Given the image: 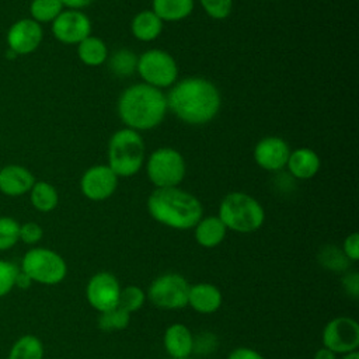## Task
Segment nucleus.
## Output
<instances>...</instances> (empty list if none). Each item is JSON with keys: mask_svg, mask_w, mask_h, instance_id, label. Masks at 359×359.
Segmentation results:
<instances>
[{"mask_svg": "<svg viewBox=\"0 0 359 359\" xmlns=\"http://www.w3.org/2000/svg\"><path fill=\"white\" fill-rule=\"evenodd\" d=\"M165 97L168 109L188 125L209 123L216 118L222 105L216 84L198 76L177 80Z\"/></svg>", "mask_w": 359, "mask_h": 359, "instance_id": "nucleus-1", "label": "nucleus"}, {"mask_svg": "<svg viewBox=\"0 0 359 359\" xmlns=\"http://www.w3.org/2000/svg\"><path fill=\"white\" fill-rule=\"evenodd\" d=\"M168 111L163 90L146 83H136L125 88L118 100V115L125 128L136 132L158 126Z\"/></svg>", "mask_w": 359, "mask_h": 359, "instance_id": "nucleus-2", "label": "nucleus"}, {"mask_svg": "<svg viewBox=\"0 0 359 359\" xmlns=\"http://www.w3.org/2000/svg\"><path fill=\"white\" fill-rule=\"evenodd\" d=\"M150 216L171 229L189 230L203 217L201 201L178 187L156 188L147 198Z\"/></svg>", "mask_w": 359, "mask_h": 359, "instance_id": "nucleus-3", "label": "nucleus"}, {"mask_svg": "<svg viewBox=\"0 0 359 359\" xmlns=\"http://www.w3.org/2000/svg\"><path fill=\"white\" fill-rule=\"evenodd\" d=\"M108 167L118 175L129 178L136 175L146 160V144L140 135L129 128L116 130L108 142Z\"/></svg>", "mask_w": 359, "mask_h": 359, "instance_id": "nucleus-4", "label": "nucleus"}, {"mask_svg": "<svg viewBox=\"0 0 359 359\" xmlns=\"http://www.w3.org/2000/svg\"><path fill=\"white\" fill-rule=\"evenodd\" d=\"M217 217L227 230L237 233H254L265 220L262 205L251 195L240 191L224 195L219 205Z\"/></svg>", "mask_w": 359, "mask_h": 359, "instance_id": "nucleus-5", "label": "nucleus"}, {"mask_svg": "<svg viewBox=\"0 0 359 359\" xmlns=\"http://www.w3.org/2000/svg\"><path fill=\"white\" fill-rule=\"evenodd\" d=\"M21 272L28 279L41 285H57L67 273V265L56 251L35 247L25 252L21 261Z\"/></svg>", "mask_w": 359, "mask_h": 359, "instance_id": "nucleus-6", "label": "nucleus"}, {"mask_svg": "<svg viewBox=\"0 0 359 359\" xmlns=\"http://www.w3.org/2000/svg\"><path fill=\"white\" fill-rule=\"evenodd\" d=\"M187 172L182 154L172 147H160L150 153L146 161V174L156 188L178 187Z\"/></svg>", "mask_w": 359, "mask_h": 359, "instance_id": "nucleus-7", "label": "nucleus"}, {"mask_svg": "<svg viewBox=\"0 0 359 359\" xmlns=\"http://www.w3.org/2000/svg\"><path fill=\"white\" fill-rule=\"evenodd\" d=\"M136 72L143 83L156 88H168L178 80L175 59L163 49H149L137 57Z\"/></svg>", "mask_w": 359, "mask_h": 359, "instance_id": "nucleus-8", "label": "nucleus"}, {"mask_svg": "<svg viewBox=\"0 0 359 359\" xmlns=\"http://www.w3.org/2000/svg\"><path fill=\"white\" fill-rule=\"evenodd\" d=\"M189 282L180 273L157 276L147 289L149 300L160 309L178 310L188 304Z\"/></svg>", "mask_w": 359, "mask_h": 359, "instance_id": "nucleus-9", "label": "nucleus"}, {"mask_svg": "<svg viewBox=\"0 0 359 359\" xmlns=\"http://www.w3.org/2000/svg\"><path fill=\"white\" fill-rule=\"evenodd\" d=\"M323 345L334 353H349L359 346V324L356 320L339 316L328 321L323 330Z\"/></svg>", "mask_w": 359, "mask_h": 359, "instance_id": "nucleus-10", "label": "nucleus"}, {"mask_svg": "<svg viewBox=\"0 0 359 359\" xmlns=\"http://www.w3.org/2000/svg\"><path fill=\"white\" fill-rule=\"evenodd\" d=\"M50 24L55 39L65 45H79L91 35V21L81 10H63Z\"/></svg>", "mask_w": 359, "mask_h": 359, "instance_id": "nucleus-11", "label": "nucleus"}, {"mask_svg": "<svg viewBox=\"0 0 359 359\" xmlns=\"http://www.w3.org/2000/svg\"><path fill=\"white\" fill-rule=\"evenodd\" d=\"M119 177L107 165L98 164L87 168L80 178L81 194L94 202H101L114 195Z\"/></svg>", "mask_w": 359, "mask_h": 359, "instance_id": "nucleus-12", "label": "nucleus"}, {"mask_svg": "<svg viewBox=\"0 0 359 359\" xmlns=\"http://www.w3.org/2000/svg\"><path fill=\"white\" fill-rule=\"evenodd\" d=\"M43 39V29L39 22L32 18H20L13 22L6 34L8 50L15 56L29 55L35 52Z\"/></svg>", "mask_w": 359, "mask_h": 359, "instance_id": "nucleus-13", "label": "nucleus"}, {"mask_svg": "<svg viewBox=\"0 0 359 359\" xmlns=\"http://www.w3.org/2000/svg\"><path fill=\"white\" fill-rule=\"evenodd\" d=\"M121 294V285L118 279L109 272H98L90 278L86 287L87 302L100 313L111 310L118 306Z\"/></svg>", "mask_w": 359, "mask_h": 359, "instance_id": "nucleus-14", "label": "nucleus"}, {"mask_svg": "<svg viewBox=\"0 0 359 359\" xmlns=\"http://www.w3.org/2000/svg\"><path fill=\"white\" fill-rule=\"evenodd\" d=\"M290 147L286 140L279 136L262 137L254 147L252 156L258 167L265 171L278 172L286 167Z\"/></svg>", "mask_w": 359, "mask_h": 359, "instance_id": "nucleus-15", "label": "nucleus"}, {"mask_svg": "<svg viewBox=\"0 0 359 359\" xmlns=\"http://www.w3.org/2000/svg\"><path fill=\"white\" fill-rule=\"evenodd\" d=\"M34 184V174L24 165L7 164L0 168V192L7 196L25 195Z\"/></svg>", "mask_w": 359, "mask_h": 359, "instance_id": "nucleus-16", "label": "nucleus"}, {"mask_svg": "<svg viewBox=\"0 0 359 359\" xmlns=\"http://www.w3.org/2000/svg\"><path fill=\"white\" fill-rule=\"evenodd\" d=\"M163 344L165 352L170 355V358L174 359L189 358L195 349V338L191 330L181 323H175L167 327L163 337Z\"/></svg>", "mask_w": 359, "mask_h": 359, "instance_id": "nucleus-17", "label": "nucleus"}, {"mask_svg": "<svg viewBox=\"0 0 359 359\" xmlns=\"http://www.w3.org/2000/svg\"><path fill=\"white\" fill-rule=\"evenodd\" d=\"M223 296L217 286L212 283H195L189 286L188 304L201 314H212L222 306Z\"/></svg>", "mask_w": 359, "mask_h": 359, "instance_id": "nucleus-18", "label": "nucleus"}, {"mask_svg": "<svg viewBox=\"0 0 359 359\" xmlns=\"http://www.w3.org/2000/svg\"><path fill=\"white\" fill-rule=\"evenodd\" d=\"M321 165L318 154L310 147H297L290 150L286 168L292 178L310 180L313 178Z\"/></svg>", "mask_w": 359, "mask_h": 359, "instance_id": "nucleus-19", "label": "nucleus"}, {"mask_svg": "<svg viewBox=\"0 0 359 359\" xmlns=\"http://www.w3.org/2000/svg\"><path fill=\"white\" fill-rule=\"evenodd\" d=\"M227 229L217 216L202 217L194 227L196 243L205 248L217 247L226 237Z\"/></svg>", "mask_w": 359, "mask_h": 359, "instance_id": "nucleus-20", "label": "nucleus"}, {"mask_svg": "<svg viewBox=\"0 0 359 359\" xmlns=\"http://www.w3.org/2000/svg\"><path fill=\"white\" fill-rule=\"evenodd\" d=\"M163 25L164 22L151 10H143L132 18L130 31L137 41L151 42L160 36Z\"/></svg>", "mask_w": 359, "mask_h": 359, "instance_id": "nucleus-21", "label": "nucleus"}, {"mask_svg": "<svg viewBox=\"0 0 359 359\" xmlns=\"http://www.w3.org/2000/svg\"><path fill=\"white\" fill-rule=\"evenodd\" d=\"M194 0H151V11L163 22L185 20L194 10Z\"/></svg>", "mask_w": 359, "mask_h": 359, "instance_id": "nucleus-22", "label": "nucleus"}, {"mask_svg": "<svg viewBox=\"0 0 359 359\" xmlns=\"http://www.w3.org/2000/svg\"><path fill=\"white\" fill-rule=\"evenodd\" d=\"M77 56L86 66L97 67L107 62L108 48L101 38L90 35L77 45Z\"/></svg>", "mask_w": 359, "mask_h": 359, "instance_id": "nucleus-23", "label": "nucleus"}, {"mask_svg": "<svg viewBox=\"0 0 359 359\" xmlns=\"http://www.w3.org/2000/svg\"><path fill=\"white\" fill-rule=\"evenodd\" d=\"M28 194L31 205L42 213L52 212L59 203V194L48 181H35Z\"/></svg>", "mask_w": 359, "mask_h": 359, "instance_id": "nucleus-24", "label": "nucleus"}, {"mask_svg": "<svg viewBox=\"0 0 359 359\" xmlns=\"http://www.w3.org/2000/svg\"><path fill=\"white\" fill-rule=\"evenodd\" d=\"M8 359H43V345L35 335H22L11 346Z\"/></svg>", "mask_w": 359, "mask_h": 359, "instance_id": "nucleus-25", "label": "nucleus"}, {"mask_svg": "<svg viewBox=\"0 0 359 359\" xmlns=\"http://www.w3.org/2000/svg\"><path fill=\"white\" fill-rule=\"evenodd\" d=\"M63 8L62 0H31L29 18L39 24L52 22Z\"/></svg>", "mask_w": 359, "mask_h": 359, "instance_id": "nucleus-26", "label": "nucleus"}, {"mask_svg": "<svg viewBox=\"0 0 359 359\" xmlns=\"http://www.w3.org/2000/svg\"><path fill=\"white\" fill-rule=\"evenodd\" d=\"M107 60L111 72L118 77L132 76L137 65V56L130 49H118Z\"/></svg>", "mask_w": 359, "mask_h": 359, "instance_id": "nucleus-27", "label": "nucleus"}, {"mask_svg": "<svg viewBox=\"0 0 359 359\" xmlns=\"http://www.w3.org/2000/svg\"><path fill=\"white\" fill-rule=\"evenodd\" d=\"M130 313L123 310L121 306H116L111 310L100 313L98 327L104 331H121L129 325Z\"/></svg>", "mask_w": 359, "mask_h": 359, "instance_id": "nucleus-28", "label": "nucleus"}, {"mask_svg": "<svg viewBox=\"0 0 359 359\" xmlns=\"http://www.w3.org/2000/svg\"><path fill=\"white\" fill-rule=\"evenodd\" d=\"M318 262L332 272L346 271L351 265V261L345 257L342 250L337 248L335 245L323 247V250L318 254Z\"/></svg>", "mask_w": 359, "mask_h": 359, "instance_id": "nucleus-29", "label": "nucleus"}, {"mask_svg": "<svg viewBox=\"0 0 359 359\" xmlns=\"http://www.w3.org/2000/svg\"><path fill=\"white\" fill-rule=\"evenodd\" d=\"M144 300H146L144 290L139 286L129 285L121 289L118 306H121L128 313H133V311H137L144 304Z\"/></svg>", "mask_w": 359, "mask_h": 359, "instance_id": "nucleus-30", "label": "nucleus"}, {"mask_svg": "<svg viewBox=\"0 0 359 359\" xmlns=\"http://www.w3.org/2000/svg\"><path fill=\"white\" fill-rule=\"evenodd\" d=\"M20 223L10 216L0 217V251L10 250L20 240Z\"/></svg>", "mask_w": 359, "mask_h": 359, "instance_id": "nucleus-31", "label": "nucleus"}, {"mask_svg": "<svg viewBox=\"0 0 359 359\" xmlns=\"http://www.w3.org/2000/svg\"><path fill=\"white\" fill-rule=\"evenodd\" d=\"M18 273L20 271L13 262L0 259V297L10 293L17 285Z\"/></svg>", "mask_w": 359, "mask_h": 359, "instance_id": "nucleus-32", "label": "nucleus"}, {"mask_svg": "<svg viewBox=\"0 0 359 359\" xmlns=\"http://www.w3.org/2000/svg\"><path fill=\"white\" fill-rule=\"evenodd\" d=\"M199 3L213 20H224L233 10V0H199Z\"/></svg>", "mask_w": 359, "mask_h": 359, "instance_id": "nucleus-33", "label": "nucleus"}, {"mask_svg": "<svg viewBox=\"0 0 359 359\" xmlns=\"http://www.w3.org/2000/svg\"><path fill=\"white\" fill-rule=\"evenodd\" d=\"M43 236L42 227L35 222H27L24 224H20V233L18 237L25 244H36Z\"/></svg>", "mask_w": 359, "mask_h": 359, "instance_id": "nucleus-34", "label": "nucleus"}, {"mask_svg": "<svg viewBox=\"0 0 359 359\" xmlns=\"http://www.w3.org/2000/svg\"><path fill=\"white\" fill-rule=\"evenodd\" d=\"M341 250L351 262H356L359 259V234L355 231L346 236Z\"/></svg>", "mask_w": 359, "mask_h": 359, "instance_id": "nucleus-35", "label": "nucleus"}, {"mask_svg": "<svg viewBox=\"0 0 359 359\" xmlns=\"http://www.w3.org/2000/svg\"><path fill=\"white\" fill-rule=\"evenodd\" d=\"M342 287L346 292V294L356 299L359 296V275H358V272H348L342 278Z\"/></svg>", "mask_w": 359, "mask_h": 359, "instance_id": "nucleus-36", "label": "nucleus"}, {"mask_svg": "<svg viewBox=\"0 0 359 359\" xmlns=\"http://www.w3.org/2000/svg\"><path fill=\"white\" fill-rule=\"evenodd\" d=\"M227 359H264V356L259 352H257L255 349L240 346V348L233 349L229 353Z\"/></svg>", "mask_w": 359, "mask_h": 359, "instance_id": "nucleus-37", "label": "nucleus"}, {"mask_svg": "<svg viewBox=\"0 0 359 359\" xmlns=\"http://www.w3.org/2000/svg\"><path fill=\"white\" fill-rule=\"evenodd\" d=\"M94 0H62L63 7H67L70 10H83L93 4Z\"/></svg>", "mask_w": 359, "mask_h": 359, "instance_id": "nucleus-38", "label": "nucleus"}, {"mask_svg": "<svg viewBox=\"0 0 359 359\" xmlns=\"http://www.w3.org/2000/svg\"><path fill=\"white\" fill-rule=\"evenodd\" d=\"M313 359H337V353H334L332 351H330L328 348L323 346L318 351H316Z\"/></svg>", "mask_w": 359, "mask_h": 359, "instance_id": "nucleus-39", "label": "nucleus"}, {"mask_svg": "<svg viewBox=\"0 0 359 359\" xmlns=\"http://www.w3.org/2000/svg\"><path fill=\"white\" fill-rule=\"evenodd\" d=\"M341 359H359V353H358V351H353V352L345 353Z\"/></svg>", "mask_w": 359, "mask_h": 359, "instance_id": "nucleus-40", "label": "nucleus"}, {"mask_svg": "<svg viewBox=\"0 0 359 359\" xmlns=\"http://www.w3.org/2000/svg\"><path fill=\"white\" fill-rule=\"evenodd\" d=\"M171 359H174V358H171ZM180 359H189V358H180Z\"/></svg>", "mask_w": 359, "mask_h": 359, "instance_id": "nucleus-41", "label": "nucleus"}]
</instances>
